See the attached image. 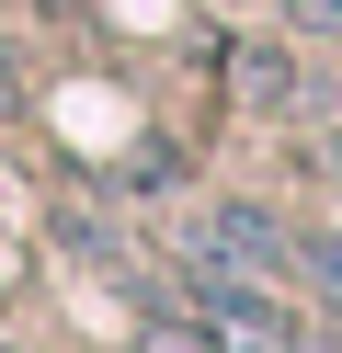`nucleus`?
I'll return each mask as SVG.
<instances>
[{"label":"nucleus","instance_id":"obj_1","mask_svg":"<svg viewBox=\"0 0 342 353\" xmlns=\"http://www.w3.org/2000/svg\"><path fill=\"white\" fill-rule=\"evenodd\" d=\"M194 262H240V274H285V216L274 205H251V194H228L217 216H205V239H194Z\"/></svg>","mask_w":342,"mask_h":353},{"label":"nucleus","instance_id":"obj_2","mask_svg":"<svg viewBox=\"0 0 342 353\" xmlns=\"http://www.w3.org/2000/svg\"><path fill=\"white\" fill-rule=\"evenodd\" d=\"M240 92L263 103V114H319V103H331V92H319V80L296 69L285 46H240Z\"/></svg>","mask_w":342,"mask_h":353},{"label":"nucleus","instance_id":"obj_3","mask_svg":"<svg viewBox=\"0 0 342 353\" xmlns=\"http://www.w3.org/2000/svg\"><path fill=\"white\" fill-rule=\"evenodd\" d=\"M296 274H308V296L331 307V330H342V228H331V239H308V251H296Z\"/></svg>","mask_w":342,"mask_h":353},{"label":"nucleus","instance_id":"obj_4","mask_svg":"<svg viewBox=\"0 0 342 353\" xmlns=\"http://www.w3.org/2000/svg\"><path fill=\"white\" fill-rule=\"evenodd\" d=\"M137 353H228V330H205V319H182V307H171V319H160Z\"/></svg>","mask_w":342,"mask_h":353},{"label":"nucleus","instance_id":"obj_5","mask_svg":"<svg viewBox=\"0 0 342 353\" xmlns=\"http://www.w3.org/2000/svg\"><path fill=\"white\" fill-rule=\"evenodd\" d=\"M285 23H296V34H319V46H331V34H342V0H285Z\"/></svg>","mask_w":342,"mask_h":353}]
</instances>
